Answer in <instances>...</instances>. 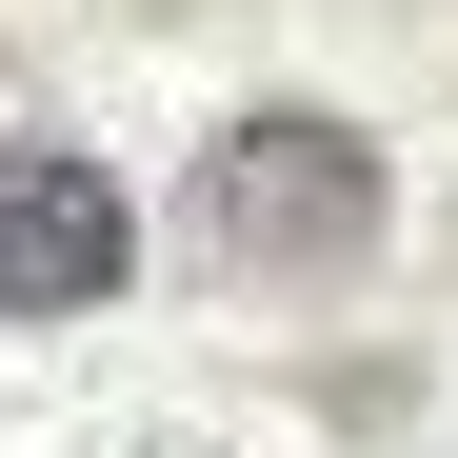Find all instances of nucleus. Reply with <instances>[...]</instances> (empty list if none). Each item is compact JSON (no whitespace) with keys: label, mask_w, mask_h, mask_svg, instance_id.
Instances as JSON below:
<instances>
[{"label":"nucleus","mask_w":458,"mask_h":458,"mask_svg":"<svg viewBox=\"0 0 458 458\" xmlns=\"http://www.w3.org/2000/svg\"><path fill=\"white\" fill-rule=\"evenodd\" d=\"M378 140L319 120V100H259V120H219L199 140V259H240V279H359L378 259Z\"/></svg>","instance_id":"obj_1"},{"label":"nucleus","mask_w":458,"mask_h":458,"mask_svg":"<svg viewBox=\"0 0 458 458\" xmlns=\"http://www.w3.org/2000/svg\"><path fill=\"white\" fill-rule=\"evenodd\" d=\"M140 219L100 160H60V140H0V319H81V299H120Z\"/></svg>","instance_id":"obj_2"}]
</instances>
